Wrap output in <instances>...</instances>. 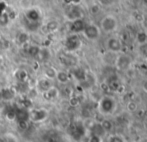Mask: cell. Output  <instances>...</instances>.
Wrapping results in <instances>:
<instances>
[{"label":"cell","instance_id":"cell-22","mask_svg":"<svg viewBox=\"0 0 147 142\" xmlns=\"http://www.w3.org/2000/svg\"><path fill=\"white\" fill-rule=\"evenodd\" d=\"M90 131H91V134L97 135V136H100V137H102L104 134H106V133L104 132V130H103V128H102V126H101L100 122L94 123V124L91 126Z\"/></svg>","mask_w":147,"mask_h":142},{"label":"cell","instance_id":"cell-8","mask_svg":"<svg viewBox=\"0 0 147 142\" xmlns=\"http://www.w3.org/2000/svg\"><path fill=\"white\" fill-rule=\"evenodd\" d=\"M106 48L107 51H111L114 53H120L122 52V48H123V44L120 38L116 36H111L107 39L106 41Z\"/></svg>","mask_w":147,"mask_h":142},{"label":"cell","instance_id":"cell-35","mask_svg":"<svg viewBox=\"0 0 147 142\" xmlns=\"http://www.w3.org/2000/svg\"><path fill=\"white\" fill-rule=\"evenodd\" d=\"M115 0H97V3L100 6H111L113 5Z\"/></svg>","mask_w":147,"mask_h":142},{"label":"cell","instance_id":"cell-32","mask_svg":"<svg viewBox=\"0 0 147 142\" xmlns=\"http://www.w3.org/2000/svg\"><path fill=\"white\" fill-rule=\"evenodd\" d=\"M108 142H125L121 135H109Z\"/></svg>","mask_w":147,"mask_h":142},{"label":"cell","instance_id":"cell-19","mask_svg":"<svg viewBox=\"0 0 147 142\" xmlns=\"http://www.w3.org/2000/svg\"><path fill=\"white\" fill-rule=\"evenodd\" d=\"M30 40V36H29V33L26 31H21L17 34L16 36V41L19 45H25L29 42Z\"/></svg>","mask_w":147,"mask_h":142},{"label":"cell","instance_id":"cell-13","mask_svg":"<svg viewBox=\"0 0 147 142\" xmlns=\"http://www.w3.org/2000/svg\"><path fill=\"white\" fill-rule=\"evenodd\" d=\"M86 23L84 22L83 19H76L71 21V24H70V31L73 34H79L82 33L84 27H85Z\"/></svg>","mask_w":147,"mask_h":142},{"label":"cell","instance_id":"cell-41","mask_svg":"<svg viewBox=\"0 0 147 142\" xmlns=\"http://www.w3.org/2000/svg\"><path fill=\"white\" fill-rule=\"evenodd\" d=\"M2 63H3V58H2V56L0 55V66L2 65Z\"/></svg>","mask_w":147,"mask_h":142},{"label":"cell","instance_id":"cell-29","mask_svg":"<svg viewBox=\"0 0 147 142\" xmlns=\"http://www.w3.org/2000/svg\"><path fill=\"white\" fill-rule=\"evenodd\" d=\"M19 7L21 8L22 10H27L29 8L33 7L32 6V0H19V3H18Z\"/></svg>","mask_w":147,"mask_h":142},{"label":"cell","instance_id":"cell-18","mask_svg":"<svg viewBox=\"0 0 147 142\" xmlns=\"http://www.w3.org/2000/svg\"><path fill=\"white\" fill-rule=\"evenodd\" d=\"M57 81L61 84H66L69 82L70 80V74L68 73L67 71L64 70H57V74H56V78Z\"/></svg>","mask_w":147,"mask_h":142},{"label":"cell","instance_id":"cell-27","mask_svg":"<svg viewBox=\"0 0 147 142\" xmlns=\"http://www.w3.org/2000/svg\"><path fill=\"white\" fill-rule=\"evenodd\" d=\"M136 41H137V43L139 45L147 43V32L144 31V30L137 32V34H136Z\"/></svg>","mask_w":147,"mask_h":142},{"label":"cell","instance_id":"cell-43","mask_svg":"<svg viewBox=\"0 0 147 142\" xmlns=\"http://www.w3.org/2000/svg\"><path fill=\"white\" fill-rule=\"evenodd\" d=\"M144 90L147 92V81L145 82V84H144Z\"/></svg>","mask_w":147,"mask_h":142},{"label":"cell","instance_id":"cell-16","mask_svg":"<svg viewBox=\"0 0 147 142\" xmlns=\"http://www.w3.org/2000/svg\"><path fill=\"white\" fill-rule=\"evenodd\" d=\"M42 96L44 99L48 100V101L54 100L59 96V89L57 87H55V86H51L47 91L42 93Z\"/></svg>","mask_w":147,"mask_h":142},{"label":"cell","instance_id":"cell-11","mask_svg":"<svg viewBox=\"0 0 147 142\" xmlns=\"http://www.w3.org/2000/svg\"><path fill=\"white\" fill-rule=\"evenodd\" d=\"M51 86H53L52 83H51V80L43 77V78H40L39 80H37L36 87H35V89L37 90V92H38V93L42 94V93H44L45 91H47V90H48Z\"/></svg>","mask_w":147,"mask_h":142},{"label":"cell","instance_id":"cell-6","mask_svg":"<svg viewBox=\"0 0 147 142\" xmlns=\"http://www.w3.org/2000/svg\"><path fill=\"white\" fill-rule=\"evenodd\" d=\"M41 18H42V13L38 8L31 7L29 9L24 11V19L26 22L30 23H40Z\"/></svg>","mask_w":147,"mask_h":142},{"label":"cell","instance_id":"cell-31","mask_svg":"<svg viewBox=\"0 0 147 142\" xmlns=\"http://www.w3.org/2000/svg\"><path fill=\"white\" fill-rule=\"evenodd\" d=\"M10 19H9V16H8L7 12H4L0 15V25L1 26H6L8 23H9Z\"/></svg>","mask_w":147,"mask_h":142},{"label":"cell","instance_id":"cell-14","mask_svg":"<svg viewBox=\"0 0 147 142\" xmlns=\"http://www.w3.org/2000/svg\"><path fill=\"white\" fill-rule=\"evenodd\" d=\"M117 58V53L111 52V51H106V52L103 54V62L105 63V65L109 67H114L115 61Z\"/></svg>","mask_w":147,"mask_h":142},{"label":"cell","instance_id":"cell-4","mask_svg":"<svg viewBox=\"0 0 147 142\" xmlns=\"http://www.w3.org/2000/svg\"><path fill=\"white\" fill-rule=\"evenodd\" d=\"M82 46L81 38L79 37V34H73L71 33L70 35L66 37L64 41V47L66 49V52H75L78 49H80Z\"/></svg>","mask_w":147,"mask_h":142},{"label":"cell","instance_id":"cell-2","mask_svg":"<svg viewBox=\"0 0 147 142\" xmlns=\"http://www.w3.org/2000/svg\"><path fill=\"white\" fill-rule=\"evenodd\" d=\"M99 28L105 33H112L118 28V20L112 14H107L101 19Z\"/></svg>","mask_w":147,"mask_h":142},{"label":"cell","instance_id":"cell-17","mask_svg":"<svg viewBox=\"0 0 147 142\" xmlns=\"http://www.w3.org/2000/svg\"><path fill=\"white\" fill-rule=\"evenodd\" d=\"M30 114L29 110L25 108H19L16 109V119L17 121H29Z\"/></svg>","mask_w":147,"mask_h":142},{"label":"cell","instance_id":"cell-28","mask_svg":"<svg viewBox=\"0 0 147 142\" xmlns=\"http://www.w3.org/2000/svg\"><path fill=\"white\" fill-rule=\"evenodd\" d=\"M40 48H41V47L38 46V45H35V44L30 45V46L28 47V49H27V52H28V54H29L30 56L35 57V58H36V57H38V55H39Z\"/></svg>","mask_w":147,"mask_h":142},{"label":"cell","instance_id":"cell-20","mask_svg":"<svg viewBox=\"0 0 147 142\" xmlns=\"http://www.w3.org/2000/svg\"><path fill=\"white\" fill-rule=\"evenodd\" d=\"M28 77H29V75L25 69H18L15 72V78L17 82H27Z\"/></svg>","mask_w":147,"mask_h":142},{"label":"cell","instance_id":"cell-7","mask_svg":"<svg viewBox=\"0 0 147 142\" xmlns=\"http://www.w3.org/2000/svg\"><path fill=\"white\" fill-rule=\"evenodd\" d=\"M83 10L78 4H72L68 8V11H66V17L70 21H73L76 19H83Z\"/></svg>","mask_w":147,"mask_h":142},{"label":"cell","instance_id":"cell-24","mask_svg":"<svg viewBox=\"0 0 147 142\" xmlns=\"http://www.w3.org/2000/svg\"><path fill=\"white\" fill-rule=\"evenodd\" d=\"M45 27H46V30L48 32H55V31H57L59 28V22L54 19L49 20L46 23V25H45Z\"/></svg>","mask_w":147,"mask_h":142},{"label":"cell","instance_id":"cell-3","mask_svg":"<svg viewBox=\"0 0 147 142\" xmlns=\"http://www.w3.org/2000/svg\"><path fill=\"white\" fill-rule=\"evenodd\" d=\"M133 63V58L127 53L120 52L117 54V58L115 61L114 67L119 71H128L131 68V65Z\"/></svg>","mask_w":147,"mask_h":142},{"label":"cell","instance_id":"cell-25","mask_svg":"<svg viewBox=\"0 0 147 142\" xmlns=\"http://www.w3.org/2000/svg\"><path fill=\"white\" fill-rule=\"evenodd\" d=\"M38 57L42 61L49 60V58L51 57V52H50V50H49V48H47V47H41Z\"/></svg>","mask_w":147,"mask_h":142},{"label":"cell","instance_id":"cell-1","mask_svg":"<svg viewBox=\"0 0 147 142\" xmlns=\"http://www.w3.org/2000/svg\"><path fill=\"white\" fill-rule=\"evenodd\" d=\"M115 107H116V102H115L114 98L107 95L100 97L98 101V105H97L99 113L102 115L112 114L113 111L115 110Z\"/></svg>","mask_w":147,"mask_h":142},{"label":"cell","instance_id":"cell-10","mask_svg":"<svg viewBox=\"0 0 147 142\" xmlns=\"http://www.w3.org/2000/svg\"><path fill=\"white\" fill-rule=\"evenodd\" d=\"M60 62L64 66L69 67V68H73V67L77 66L78 58L72 52H66L60 56Z\"/></svg>","mask_w":147,"mask_h":142},{"label":"cell","instance_id":"cell-21","mask_svg":"<svg viewBox=\"0 0 147 142\" xmlns=\"http://www.w3.org/2000/svg\"><path fill=\"white\" fill-rule=\"evenodd\" d=\"M30 87L28 82H17L15 87V91L16 93H20V94H25L28 93Z\"/></svg>","mask_w":147,"mask_h":142},{"label":"cell","instance_id":"cell-37","mask_svg":"<svg viewBox=\"0 0 147 142\" xmlns=\"http://www.w3.org/2000/svg\"><path fill=\"white\" fill-rule=\"evenodd\" d=\"M69 103L71 106H77V105H79L80 100L77 96H72V97H70V99H69Z\"/></svg>","mask_w":147,"mask_h":142},{"label":"cell","instance_id":"cell-26","mask_svg":"<svg viewBox=\"0 0 147 142\" xmlns=\"http://www.w3.org/2000/svg\"><path fill=\"white\" fill-rule=\"evenodd\" d=\"M100 124H101V126H102V128H103V130H104V132L106 133H109V132H111L112 131V129H113V123H112V121H110L109 119H104V120H102L100 122Z\"/></svg>","mask_w":147,"mask_h":142},{"label":"cell","instance_id":"cell-34","mask_svg":"<svg viewBox=\"0 0 147 142\" xmlns=\"http://www.w3.org/2000/svg\"><path fill=\"white\" fill-rule=\"evenodd\" d=\"M6 118L10 121H13L16 119V109H11V110L7 111L6 113Z\"/></svg>","mask_w":147,"mask_h":142},{"label":"cell","instance_id":"cell-38","mask_svg":"<svg viewBox=\"0 0 147 142\" xmlns=\"http://www.w3.org/2000/svg\"><path fill=\"white\" fill-rule=\"evenodd\" d=\"M101 141H102V137L97 136V135H93V134H91L88 139V142H101Z\"/></svg>","mask_w":147,"mask_h":142},{"label":"cell","instance_id":"cell-40","mask_svg":"<svg viewBox=\"0 0 147 142\" xmlns=\"http://www.w3.org/2000/svg\"><path fill=\"white\" fill-rule=\"evenodd\" d=\"M1 1L2 2H3V3H5L6 4V5H9V4H11L12 3V2H13L14 1V0H1Z\"/></svg>","mask_w":147,"mask_h":142},{"label":"cell","instance_id":"cell-9","mask_svg":"<svg viewBox=\"0 0 147 142\" xmlns=\"http://www.w3.org/2000/svg\"><path fill=\"white\" fill-rule=\"evenodd\" d=\"M30 120L33 122H42L48 117V111L45 108H36L31 109L29 111Z\"/></svg>","mask_w":147,"mask_h":142},{"label":"cell","instance_id":"cell-42","mask_svg":"<svg viewBox=\"0 0 147 142\" xmlns=\"http://www.w3.org/2000/svg\"><path fill=\"white\" fill-rule=\"evenodd\" d=\"M0 142H6V140L3 138V137H1V136H0Z\"/></svg>","mask_w":147,"mask_h":142},{"label":"cell","instance_id":"cell-33","mask_svg":"<svg viewBox=\"0 0 147 142\" xmlns=\"http://www.w3.org/2000/svg\"><path fill=\"white\" fill-rule=\"evenodd\" d=\"M18 128L22 131H25L29 128V122L28 121H17Z\"/></svg>","mask_w":147,"mask_h":142},{"label":"cell","instance_id":"cell-39","mask_svg":"<svg viewBox=\"0 0 147 142\" xmlns=\"http://www.w3.org/2000/svg\"><path fill=\"white\" fill-rule=\"evenodd\" d=\"M139 50H140V53H141V54L143 55V56L146 58V57H147V43H145V44L140 45Z\"/></svg>","mask_w":147,"mask_h":142},{"label":"cell","instance_id":"cell-23","mask_svg":"<svg viewBox=\"0 0 147 142\" xmlns=\"http://www.w3.org/2000/svg\"><path fill=\"white\" fill-rule=\"evenodd\" d=\"M56 74H57V69L52 66L47 67L44 70V77L47 78V79H50V80L55 79L56 78Z\"/></svg>","mask_w":147,"mask_h":142},{"label":"cell","instance_id":"cell-30","mask_svg":"<svg viewBox=\"0 0 147 142\" xmlns=\"http://www.w3.org/2000/svg\"><path fill=\"white\" fill-rule=\"evenodd\" d=\"M101 11V6L98 3H93L89 8V12L91 15H97Z\"/></svg>","mask_w":147,"mask_h":142},{"label":"cell","instance_id":"cell-44","mask_svg":"<svg viewBox=\"0 0 147 142\" xmlns=\"http://www.w3.org/2000/svg\"><path fill=\"white\" fill-rule=\"evenodd\" d=\"M0 41H1V35H0Z\"/></svg>","mask_w":147,"mask_h":142},{"label":"cell","instance_id":"cell-36","mask_svg":"<svg viewBox=\"0 0 147 142\" xmlns=\"http://www.w3.org/2000/svg\"><path fill=\"white\" fill-rule=\"evenodd\" d=\"M126 107H127L128 111L133 112V111H135L136 109H137V104H136L134 101H132V100H130V101L127 102V105H126Z\"/></svg>","mask_w":147,"mask_h":142},{"label":"cell","instance_id":"cell-12","mask_svg":"<svg viewBox=\"0 0 147 142\" xmlns=\"http://www.w3.org/2000/svg\"><path fill=\"white\" fill-rule=\"evenodd\" d=\"M16 91L13 88L4 87L0 89V98L4 101H12L16 97Z\"/></svg>","mask_w":147,"mask_h":142},{"label":"cell","instance_id":"cell-15","mask_svg":"<svg viewBox=\"0 0 147 142\" xmlns=\"http://www.w3.org/2000/svg\"><path fill=\"white\" fill-rule=\"evenodd\" d=\"M72 76L77 80L79 83H81L82 81H84L86 78V74H87V71H85L83 68L81 67H78V66H75L72 68Z\"/></svg>","mask_w":147,"mask_h":142},{"label":"cell","instance_id":"cell-5","mask_svg":"<svg viewBox=\"0 0 147 142\" xmlns=\"http://www.w3.org/2000/svg\"><path fill=\"white\" fill-rule=\"evenodd\" d=\"M82 34L84 35L87 40L95 41L100 37L101 35V30L98 25L95 23H86L85 27H84Z\"/></svg>","mask_w":147,"mask_h":142}]
</instances>
